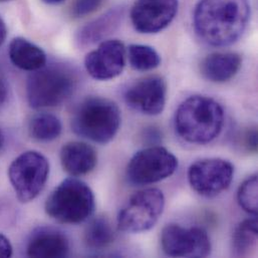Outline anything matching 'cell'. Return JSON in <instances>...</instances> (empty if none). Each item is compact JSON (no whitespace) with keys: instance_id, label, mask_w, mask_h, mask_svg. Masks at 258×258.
<instances>
[{"instance_id":"1","label":"cell","mask_w":258,"mask_h":258,"mask_svg":"<svg viewBox=\"0 0 258 258\" xmlns=\"http://www.w3.org/2000/svg\"><path fill=\"white\" fill-rule=\"evenodd\" d=\"M250 15L247 0H200L193 25L198 37L212 46H228L245 31Z\"/></svg>"},{"instance_id":"2","label":"cell","mask_w":258,"mask_h":258,"mask_svg":"<svg viewBox=\"0 0 258 258\" xmlns=\"http://www.w3.org/2000/svg\"><path fill=\"white\" fill-rule=\"evenodd\" d=\"M224 125V111L215 100L192 96L178 107L175 129L186 142L207 144L215 140Z\"/></svg>"},{"instance_id":"3","label":"cell","mask_w":258,"mask_h":258,"mask_svg":"<svg viewBox=\"0 0 258 258\" xmlns=\"http://www.w3.org/2000/svg\"><path fill=\"white\" fill-rule=\"evenodd\" d=\"M78 85L77 73L63 63L45 64L31 72L26 83V97L33 109L61 105L74 94Z\"/></svg>"},{"instance_id":"4","label":"cell","mask_w":258,"mask_h":258,"mask_svg":"<svg viewBox=\"0 0 258 258\" xmlns=\"http://www.w3.org/2000/svg\"><path fill=\"white\" fill-rule=\"evenodd\" d=\"M121 126V112L112 101L100 97L84 100L72 119L73 131L98 144L111 142Z\"/></svg>"},{"instance_id":"5","label":"cell","mask_w":258,"mask_h":258,"mask_svg":"<svg viewBox=\"0 0 258 258\" xmlns=\"http://www.w3.org/2000/svg\"><path fill=\"white\" fill-rule=\"evenodd\" d=\"M95 195L90 186L75 178L62 181L47 197L45 212L62 224H79L95 211Z\"/></svg>"},{"instance_id":"6","label":"cell","mask_w":258,"mask_h":258,"mask_svg":"<svg viewBox=\"0 0 258 258\" xmlns=\"http://www.w3.org/2000/svg\"><path fill=\"white\" fill-rule=\"evenodd\" d=\"M49 175V163L39 152L26 151L9 166L8 177L21 203L34 200L43 190Z\"/></svg>"},{"instance_id":"7","label":"cell","mask_w":258,"mask_h":258,"mask_svg":"<svg viewBox=\"0 0 258 258\" xmlns=\"http://www.w3.org/2000/svg\"><path fill=\"white\" fill-rule=\"evenodd\" d=\"M165 197L161 190L150 188L130 197L118 215V226L124 232L141 233L152 229L161 217Z\"/></svg>"},{"instance_id":"8","label":"cell","mask_w":258,"mask_h":258,"mask_svg":"<svg viewBox=\"0 0 258 258\" xmlns=\"http://www.w3.org/2000/svg\"><path fill=\"white\" fill-rule=\"evenodd\" d=\"M177 167L178 160L170 151L152 146L133 156L127 167V178L134 185H149L172 176Z\"/></svg>"},{"instance_id":"9","label":"cell","mask_w":258,"mask_h":258,"mask_svg":"<svg viewBox=\"0 0 258 258\" xmlns=\"http://www.w3.org/2000/svg\"><path fill=\"white\" fill-rule=\"evenodd\" d=\"M234 176V166L219 158L203 159L192 164L188 180L192 189L201 196L212 198L227 190Z\"/></svg>"},{"instance_id":"10","label":"cell","mask_w":258,"mask_h":258,"mask_svg":"<svg viewBox=\"0 0 258 258\" xmlns=\"http://www.w3.org/2000/svg\"><path fill=\"white\" fill-rule=\"evenodd\" d=\"M161 246L171 257H206L211 252V242L207 232L198 227L167 225L161 233Z\"/></svg>"},{"instance_id":"11","label":"cell","mask_w":258,"mask_h":258,"mask_svg":"<svg viewBox=\"0 0 258 258\" xmlns=\"http://www.w3.org/2000/svg\"><path fill=\"white\" fill-rule=\"evenodd\" d=\"M178 6V0H138L132 7L131 20L137 31L157 33L173 21Z\"/></svg>"},{"instance_id":"12","label":"cell","mask_w":258,"mask_h":258,"mask_svg":"<svg viewBox=\"0 0 258 258\" xmlns=\"http://www.w3.org/2000/svg\"><path fill=\"white\" fill-rule=\"evenodd\" d=\"M126 47L118 39L103 41L99 47L87 54L85 67L89 75L98 81H109L119 77L126 66Z\"/></svg>"},{"instance_id":"13","label":"cell","mask_w":258,"mask_h":258,"mask_svg":"<svg viewBox=\"0 0 258 258\" xmlns=\"http://www.w3.org/2000/svg\"><path fill=\"white\" fill-rule=\"evenodd\" d=\"M167 85L163 78L151 76L131 85L125 93V101L133 110L148 116L163 112L166 105Z\"/></svg>"},{"instance_id":"14","label":"cell","mask_w":258,"mask_h":258,"mask_svg":"<svg viewBox=\"0 0 258 258\" xmlns=\"http://www.w3.org/2000/svg\"><path fill=\"white\" fill-rule=\"evenodd\" d=\"M70 242L63 232L52 227H38L30 235L26 254L29 257H66Z\"/></svg>"},{"instance_id":"15","label":"cell","mask_w":258,"mask_h":258,"mask_svg":"<svg viewBox=\"0 0 258 258\" xmlns=\"http://www.w3.org/2000/svg\"><path fill=\"white\" fill-rule=\"evenodd\" d=\"M60 162L63 170L71 176H83L96 168L98 154L87 143L70 142L61 148Z\"/></svg>"},{"instance_id":"16","label":"cell","mask_w":258,"mask_h":258,"mask_svg":"<svg viewBox=\"0 0 258 258\" xmlns=\"http://www.w3.org/2000/svg\"><path fill=\"white\" fill-rule=\"evenodd\" d=\"M242 59L235 52H214L206 56L201 62V74L212 83L230 81L241 68Z\"/></svg>"},{"instance_id":"17","label":"cell","mask_w":258,"mask_h":258,"mask_svg":"<svg viewBox=\"0 0 258 258\" xmlns=\"http://www.w3.org/2000/svg\"><path fill=\"white\" fill-rule=\"evenodd\" d=\"M124 17V8L111 9L99 18L83 26L77 34V42L80 46L86 47L103 40L113 33L121 24Z\"/></svg>"},{"instance_id":"18","label":"cell","mask_w":258,"mask_h":258,"mask_svg":"<svg viewBox=\"0 0 258 258\" xmlns=\"http://www.w3.org/2000/svg\"><path fill=\"white\" fill-rule=\"evenodd\" d=\"M8 54L11 62L22 71L34 72L46 64L45 52L23 37H15L11 40Z\"/></svg>"},{"instance_id":"19","label":"cell","mask_w":258,"mask_h":258,"mask_svg":"<svg viewBox=\"0 0 258 258\" xmlns=\"http://www.w3.org/2000/svg\"><path fill=\"white\" fill-rule=\"evenodd\" d=\"M258 222L256 218L242 221L232 237V254L236 257L251 255L257 246Z\"/></svg>"},{"instance_id":"20","label":"cell","mask_w":258,"mask_h":258,"mask_svg":"<svg viewBox=\"0 0 258 258\" xmlns=\"http://www.w3.org/2000/svg\"><path fill=\"white\" fill-rule=\"evenodd\" d=\"M115 232L111 222L105 216L93 219L85 230V242L93 250H102L113 243Z\"/></svg>"},{"instance_id":"21","label":"cell","mask_w":258,"mask_h":258,"mask_svg":"<svg viewBox=\"0 0 258 258\" xmlns=\"http://www.w3.org/2000/svg\"><path fill=\"white\" fill-rule=\"evenodd\" d=\"M62 131L59 119L48 113H40L33 116L28 125L31 138L39 142H50L57 139Z\"/></svg>"},{"instance_id":"22","label":"cell","mask_w":258,"mask_h":258,"mask_svg":"<svg viewBox=\"0 0 258 258\" xmlns=\"http://www.w3.org/2000/svg\"><path fill=\"white\" fill-rule=\"evenodd\" d=\"M128 58L131 67L140 72L156 69L161 62L159 53L149 45L131 44L128 48Z\"/></svg>"},{"instance_id":"23","label":"cell","mask_w":258,"mask_h":258,"mask_svg":"<svg viewBox=\"0 0 258 258\" xmlns=\"http://www.w3.org/2000/svg\"><path fill=\"white\" fill-rule=\"evenodd\" d=\"M257 189V175H253L240 185L237 192V200L240 207L253 216H256L258 212Z\"/></svg>"},{"instance_id":"24","label":"cell","mask_w":258,"mask_h":258,"mask_svg":"<svg viewBox=\"0 0 258 258\" xmlns=\"http://www.w3.org/2000/svg\"><path fill=\"white\" fill-rule=\"evenodd\" d=\"M104 0H76L73 5V15L75 17H84L95 12Z\"/></svg>"},{"instance_id":"25","label":"cell","mask_w":258,"mask_h":258,"mask_svg":"<svg viewBox=\"0 0 258 258\" xmlns=\"http://www.w3.org/2000/svg\"><path fill=\"white\" fill-rule=\"evenodd\" d=\"M242 146L249 152H256L257 150V131L255 128L247 130L242 135Z\"/></svg>"},{"instance_id":"26","label":"cell","mask_w":258,"mask_h":258,"mask_svg":"<svg viewBox=\"0 0 258 258\" xmlns=\"http://www.w3.org/2000/svg\"><path fill=\"white\" fill-rule=\"evenodd\" d=\"M12 255V245L9 239L0 233V257H10Z\"/></svg>"},{"instance_id":"27","label":"cell","mask_w":258,"mask_h":258,"mask_svg":"<svg viewBox=\"0 0 258 258\" xmlns=\"http://www.w3.org/2000/svg\"><path fill=\"white\" fill-rule=\"evenodd\" d=\"M7 95H8V86H7L6 78L0 69V108L5 103L7 99Z\"/></svg>"},{"instance_id":"28","label":"cell","mask_w":258,"mask_h":258,"mask_svg":"<svg viewBox=\"0 0 258 258\" xmlns=\"http://www.w3.org/2000/svg\"><path fill=\"white\" fill-rule=\"evenodd\" d=\"M6 36H7V27H6V24H5L4 20L0 16V46L5 41Z\"/></svg>"},{"instance_id":"29","label":"cell","mask_w":258,"mask_h":258,"mask_svg":"<svg viewBox=\"0 0 258 258\" xmlns=\"http://www.w3.org/2000/svg\"><path fill=\"white\" fill-rule=\"evenodd\" d=\"M41 1L46 4H59V3L63 2L64 0H41Z\"/></svg>"},{"instance_id":"30","label":"cell","mask_w":258,"mask_h":258,"mask_svg":"<svg viewBox=\"0 0 258 258\" xmlns=\"http://www.w3.org/2000/svg\"><path fill=\"white\" fill-rule=\"evenodd\" d=\"M3 145H4V135H3L2 131L0 130V150L2 149Z\"/></svg>"},{"instance_id":"31","label":"cell","mask_w":258,"mask_h":258,"mask_svg":"<svg viewBox=\"0 0 258 258\" xmlns=\"http://www.w3.org/2000/svg\"><path fill=\"white\" fill-rule=\"evenodd\" d=\"M4 1H8V0H0V2H4Z\"/></svg>"}]
</instances>
